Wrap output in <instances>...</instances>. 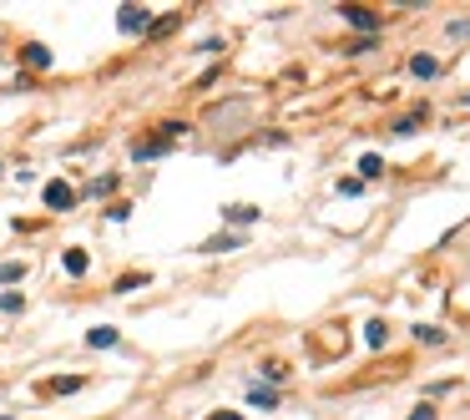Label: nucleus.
<instances>
[{"label":"nucleus","mask_w":470,"mask_h":420,"mask_svg":"<svg viewBox=\"0 0 470 420\" xmlns=\"http://www.w3.org/2000/svg\"><path fill=\"white\" fill-rule=\"evenodd\" d=\"M117 26H122L126 36H137V31H152V10H142V6H122Z\"/></svg>","instance_id":"nucleus-1"},{"label":"nucleus","mask_w":470,"mask_h":420,"mask_svg":"<svg viewBox=\"0 0 470 420\" xmlns=\"http://www.w3.org/2000/svg\"><path fill=\"white\" fill-rule=\"evenodd\" d=\"M71 203H76V187L71 182H46V208H51V213H66Z\"/></svg>","instance_id":"nucleus-2"},{"label":"nucleus","mask_w":470,"mask_h":420,"mask_svg":"<svg viewBox=\"0 0 470 420\" xmlns=\"http://www.w3.org/2000/svg\"><path fill=\"white\" fill-rule=\"evenodd\" d=\"M339 10H344V20H349V26H359V31H379V15L374 10H365V6H339Z\"/></svg>","instance_id":"nucleus-3"},{"label":"nucleus","mask_w":470,"mask_h":420,"mask_svg":"<svg viewBox=\"0 0 470 420\" xmlns=\"http://www.w3.org/2000/svg\"><path fill=\"white\" fill-rule=\"evenodd\" d=\"M233 248H243V238L238 233H218V238L203 243V254H233Z\"/></svg>","instance_id":"nucleus-4"},{"label":"nucleus","mask_w":470,"mask_h":420,"mask_svg":"<svg viewBox=\"0 0 470 420\" xmlns=\"http://www.w3.org/2000/svg\"><path fill=\"white\" fill-rule=\"evenodd\" d=\"M81 385H87L81 375H61V380H46V395H76Z\"/></svg>","instance_id":"nucleus-5"},{"label":"nucleus","mask_w":470,"mask_h":420,"mask_svg":"<svg viewBox=\"0 0 470 420\" xmlns=\"http://www.w3.org/2000/svg\"><path fill=\"white\" fill-rule=\"evenodd\" d=\"M117 340H122V334H117L112 324H101V329H91V334H87V345H91V349H112Z\"/></svg>","instance_id":"nucleus-6"},{"label":"nucleus","mask_w":470,"mask_h":420,"mask_svg":"<svg viewBox=\"0 0 470 420\" xmlns=\"http://www.w3.org/2000/svg\"><path fill=\"white\" fill-rule=\"evenodd\" d=\"M410 71H415L420 81H435V76H440V61H435V56H415V61H410Z\"/></svg>","instance_id":"nucleus-7"},{"label":"nucleus","mask_w":470,"mask_h":420,"mask_svg":"<svg viewBox=\"0 0 470 420\" xmlns=\"http://www.w3.org/2000/svg\"><path fill=\"white\" fill-rule=\"evenodd\" d=\"M223 218H228V223H258V208H248V203H233V208H223Z\"/></svg>","instance_id":"nucleus-8"},{"label":"nucleus","mask_w":470,"mask_h":420,"mask_svg":"<svg viewBox=\"0 0 470 420\" xmlns=\"http://www.w3.org/2000/svg\"><path fill=\"white\" fill-rule=\"evenodd\" d=\"M248 400L258 405V410H273V405H279V395H273L268 385H248Z\"/></svg>","instance_id":"nucleus-9"},{"label":"nucleus","mask_w":470,"mask_h":420,"mask_svg":"<svg viewBox=\"0 0 470 420\" xmlns=\"http://www.w3.org/2000/svg\"><path fill=\"white\" fill-rule=\"evenodd\" d=\"M61 263H66V274H87V254H81V248H66V259H61Z\"/></svg>","instance_id":"nucleus-10"},{"label":"nucleus","mask_w":470,"mask_h":420,"mask_svg":"<svg viewBox=\"0 0 470 420\" xmlns=\"http://www.w3.org/2000/svg\"><path fill=\"white\" fill-rule=\"evenodd\" d=\"M359 173H365V178H379V173H384L379 152H365V157H359Z\"/></svg>","instance_id":"nucleus-11"},{"label":"nucleus","mask_w":470,"mask_h":420,"mask_svg":"<svg viewBox=\"0 0 470 420\" xmlns=\"http://www.w3.org/2000/svg\"><path fill=\"white\" fill-rule=\"evenodd\" d=\"M415 340H420V345H440V340H445V329H435V324H420V329H415Z\"/></svg>","instance_id":"nucleus-12"},{"label":"nucleus","mask_w":470,"mask_h":420,"mask_svg":"<svg viewBox=\"0 0 470 420\" xmlns=\"http://www.w3.org/2000/svg\"><path fill=\"white\" fill-rule=\"evenodd\" d=\"M15 279H26V263H0V284H15Z\"/></svg>","instance_id":"nucleus-13"},{"label":"nucleus","mask_w":470,"mask_h":420,"mask_svg":"<svg viewBox=\"0 0 470 420\" xmlns=\"http://www.w3.org/2000/svg\"><path fill=\"white\" fill-rule=\"evenodd\" d=\"M26 61L31 66H51V51L46 46H26Z\"/></svg>","instance_id":"nucleus-14"},{"label":"nucleus","mask_w":470,"mask_h":420,"mask_svg":"<svg viewBox=\"0 0 470 420\" xmlns=\"http://www.w3.org/2000/svg\"><path fill=\"white\" fill-rule=\"evenodd\" d=\"M142 284H147V274H126V279L117 284V294H132V289H142Z\"/></svg>","instance_id":"nucleus-15"},{"label":"nucleus","mask_w":470,"mask_h":420,"mask_svg":"<svg viewBox=\"0 0 470 420\" xmlns=\"http://www.w3.org/2000/svg\"><path fill=\"white\" fill-rule=\"evenodd\" d=\"M20 304H26L20 294H0V309H6V314H20Z\"/></svg>","instance_id":"nucleus-16"},{"label":"nucleus","mask_w":470,"mask_h":420,"mask_svg":"<svg viewBox=\"0 0 470 420\" xmlns=\"http://www.w3.org/2000/svg\"><path fill=\"white\" fill-rule=\"evenodd\" d=\"M359 187H365V182H359V178H339V193H344V198H354Z\"/></svg>","instance_id":"nucleus-17"},{"label":"nucleus","mask_w":470,"mask_h":420,"mask_svg":"<svg viewBox=\"0 0 470 420\" xmlns=\"http://www.w3.org/2000/svg\"><path fill=\"white\" fill-rule=\"evenodd\" d=\"M365 340H369V345H374V349H379V345H384V340H390V334H384V324H369V334H365Z\"/></svg>","instance_id":"nucleus-18"},{"label":"nucleus","mask_w":470,"mask_h":420,"mask_svg":"<svg viewBox=\"0 0 470 420\" xmlns=\"http://www.w3.org/2000/svg\"><path fill=\"white\" fill-rule=\"evenodd\" d=\"M410 420H435V405H415V410H410Z\"/></svg>","instance_id":"nucleus-19"},{"label":"nucleus","mask_w":470,"mask_h":420,"mask_svg":"<svg viewBox=\"0 0 470 420\" xmlns=\"http://www.w3.org/2000/svg\"><path fill=\"white\" fill-rule=\"evenodd\" d=\"M450 36H470V20H455V26H450Z\"/></svg>","instance_id":"nucleus-20"},{"label":"nucleus","mask_w":470,"mask_h":420,"mask_svg":"<svg viewBox=\"0 0 470 420\" xmlns=\"http://www.w3.org/2000/svg\"><path fill=\"white\" fill-rule=\"evenodd\" d=\"M207 420H243V415H233V410H218V415H207Z\"/></svg>","instance_id":"nucleus-21"}]
</instances>
